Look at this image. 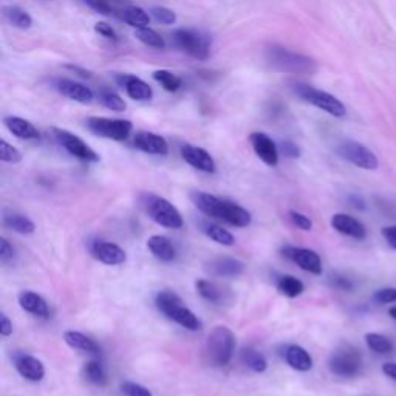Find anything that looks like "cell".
Returning a JSON list of instances; mask_svg holds the SVG:
<instances>
[{
    "instance_id": "60d3db41",
    "label": "cell",
    "mask_w": 396,
    "mask_h": 396,
    "mask_svg": "<svg viewBox=\"0 0 396 396\" xmlns=\"http://www.w3.org/2000/svg\"><path fill=\"white\" fill-rule=\"evenodd\" d=\"M0 160L3 163L16 164L22 161V154H20L16 147L11 146L8 141L2 140L0 141Z\"/></svg>"
},
{
    "instance_id": "d6986e66",
    "label": "cell",
    "mask_w": 396,
    "mask_h": 396,
    "mask_svg": "<svg viewBox=\"0 0 396 396\" xmlns=\"http://www.w3.org/2000/svg\"><path fill=\"white\" fill-rule=\"evenodd\" d=\"M191 198L193 201V205L197 206V210L207 215V217L217 220L223 219V211H225L226 200L211 196V193L207 192H192Z\"/></svg>"
},
{
    "instance_id": "816d5d0a",
    "label": "cell",
    "mask_w": 396,
    "mask_h": 396,
    "mask_svg": "<svg viewBox=\"0 0 396 396\" xmlns=\"http://www.w3.org/2000/svg\"><path fill=\"white\" fill-rule=\"evenodd\" d=\"M331 284H333L336 288H339V290H342V291H351L353 290V284L347 277H344V276H335L333 279H331Z\"/></svg>"
},
{
    "instance_id": "c3c4849f",
    "label": "cell",
    "mask_w": 396,
    "mask_h": 396,
    "mask_svg": "<svg viewBox=\"0 0 396 396\" xmlns=\"http://www.w3.org/2000/svg\"><path fill=\"white\" fill-rule=\"evenodd\" d=\"M280 149H282V152L285 156L288 158H299L300 156V149L296 142L293 141H282L280 144Z\"/></svg>"
},
{
    "instance_id": "7dc6e473",
    "label": "cell",
    "mask_w": 396,
    "mask_h": 396,
    "mask_svg": "<svg viewBox=\"0 0 396 396\" xmlns=\"http://www.w3.org/2000/svg\"><path fill=\"white\" fill-rule=\"evenodd\" d=\"M13 257H14L13 244L6 239H0V261L6 263L13 261Z\"/></svg>"
},
{
    "instance_id": "9c48e42d",
    "label": "cell",
    "mask_w": 396,
    "mask_h": 396,
    "mask_svg": "<svg viewBox=\"0 0 396 396\" xmlns=\"http://www.w3.org/2000/svg\"><path fill=\"white\" fill-rule=\"evenodd\" d=\"M53 133L56 141L59 142L71 156L87 163H98L101 160L95 150H93L84 140L79 138L78 135L71 133L68 131H64V129H53Z\"/></svg>"
},
{
    "instance_id": "f546056e",
    "label": "cell",
    "mask_w": 396,
    "mask_h": 396,
    "mask_svg": "<svg viewBox=\"0 0 396 396\" xmlns=\"http://www.w3.org/2000/svg\"><path fill=\"white\" fill-rule=\"evenodd\" d=\"M201 231H203L211 240L215 243L223 244V247H234L235 239L234 235L223 226L215 225V223H203L201 225Z\"/></svg>"
},
{
    "instance_id": "74e56055",
    "label": "cell",
    "mask_w": 396,
    "mask_h": 396,
    "mask_svg": "<svg viewBox=\"0 0 396 396\" xmlns=\"http://www.w3.org/2000/svg\"><path fill=\"white\" fill-rule=\"evenodd\" d=\"M82 374H84V378L87 379L89 383H91V384L104 386L107 383L105 369H104V365L101 364L99 361H89L87 364L84 365Z\"/></svg>"
},
{
    "instance_id": "836d02e7",
    "label": "cell",
    "mask_w": 396,
    "mask_h": 396,
    "mask_svg": "<svg viewBox=\"0 0 396 396\" xmlns=\"http://www.w3.org/2000/svg\"><path fill=\"white\" fill-rule=\"evenodd\" d=\"M135 38L150 48H156V50L166 48V42L163 39V36L160 33H156L154 28H150V27L136 28Z\"/></svg>"
},
{
    "instance_id": "83f0119b",
    "label": "cell",
    "mask_w": 396,
    "mask_h": 396,
    "mask_svg": "<svg viewBox=\"0 0 396 396\" xmlns=\"http://www.w3.org/2000/svg\"><path fill=\"white\" fill-rule=\"evenodd\" d=\"M3 226L6 229H10V231H14V233L22 234V235L33 234L36 231L34 223L30 219H28L27 215L16 214V212L3 215Z\"/></svg>"
},
{
    "instance_id": "b9f144b4",
    "label": "cell",
    "mask_w": 396,
    "mask_h": 396,
    "mask_svg": "<svg viewBox=\"0 0 396 396\" xmlns=\"http://www.w3.org/2000/svg\"><path fill=\"white\" fill-rule=\"evenodd\" d=\"M373 300L376 302L378 305L393 304V302H396V288H381V290L373 294Z\"/></svg>"
},
{
    "instance_id": "7c38bea8",
    "label": "cell",
    "mask_w": 396,
    "mask_h": 396,
    "mask_svg": "<svg viewBox=\"0 0 396 396\" xmlns=\"http://www.w3.org/2000/svg\"><path fill=\"white\" fill-rule=\"evenodd\" d=\"M179 152H182L183 160L189 166H192V168H196L197 170L206 172V174H214L215 169H217L212 155L203 147L192 146V144H184V146H182V149H179Z\"/></svg>"
},
{
    "instance_id": "8992f818",
    "label": "cell",
    "mask_w": 396,
    "mask_h": 396,
    "mask_svg": "<svg viewBox=\"0 0 396 396\" xmlns=\"http://www.w3.org/2000/svg\"><path fill=\"white\" fill-rule=\"evenodd\" d=\"M144 198H146V201H144V206H146L149 217L152 219L155 223H158V225L163 228H169V229L183 228L184 221H183L182 214H179V211L170 203L169 200L154 196V193H149V196H146Z\"/></svg>"
},
{
    "instance_id": "ffe728a7",
    "label": "cell",
    "mask_w": 396,
    "mask_h": 396,
    "mask_svg": "<svg viewBox=\"0 0 396 396\" xmlns=\"http://www.w3.org/2000/svg\"><path fill=\"white\" fill-rule=\"evenodd\" d=\"M207 271L215 277H237L244 271V263L239 258L219 257L207 265Z\"/></svg>"
},
{
    "instance_id": "bcb514c9",
    "label": "cell",
    "mask_w": 396,
    "mask_h": 396,
    "mask_svg": "<svg viewBox=\"0 0 396 396\" xmlns=\"http://www.w3.org/2000/svg\"><path fill=\"white\" fill-rule=\"evenodd\" d=\"M84 2L99 14H105V16L112 14V5L109 0H84Z\"/></svg>"
},
{
    "instance_id": "f35d334b",
    "label": "cell",
    "mask_w": 396,
    "mask_h": 396,
    "mask_svg": "<svg viewBox=\"0 0 396 396\" xmlns=\"http://www.w3.org/2000/svg\"><path fill=\"white\" fill-rule=\"evenodd\" d=\"M99 101L105 109H109L112 112H124L127 109L126 101L122 99L117 91H113L110 89H103L99 91Z\"/></svg>"
},
{
    "instance_id": "f5cc1de1",
    "label": "cell",
    "mask_w": 396,
    "mask_h": 396,
    "mask_svg": "<svg viewBox=\"0 0 396 396\" xmlns=\"http://www.w3.org/2000/svg\"><path fill=\"white\" fill-rule=\"evenodd\" d=\"M383 373L386 374L387 378L393 379L396 383V362H386L383 365Z\"/></svg>"
},
{
    "instance_id": "f907efd6",
    "label": "cell",
    "mask_w": 396,
    "mask_h": 396,
    "mask_svg": "<svg viewBox=\"0 0 396 396\" xmlns=\"http://www.w3.org/2000/svg\"><path fill=\"white\" fill-rule=\"evenodd\" d=\"M381 234H383L386 242L388 243V247L396 249V225L383 228V231H381Z\"/></svg>"
},
{
    "instance_id": "cb8c5ba5",
    "label": "cell",
    "mask_w": 396,
    "mask_h": 396,
    "mask_svg": "<svg viewBox=\"0 0 396 396\" xmlns=\"http://www.w3.org/2000/svg\"><path fill=\"white\" fill-rule=\"evenodd\" d=\"M147 248L150 253L161 262H172L177 257V249L172 242L164 235H152L147 240Z\"/></svg>"
},
{
    "instance_id": "7402d4cb",
    "label": "cell",
    "mask_w": 396,
    "mask_h": 396,
    "mask_svg": "<svg viewBox=\"0 0 396 396\" xmlns=\"http://www.w3.org/2000/svg\"><path fill=\"white\" fill-rule=\"evenodd\" d=\"M285 361L291 369L298 372H309L313 369V358L300 345H288L285 350Z\"/></svg>"
},
{
    "instance_id": "7a4b0ae2",
    "label": "cell",
    "mask_w": 396,
    "mask_h": 396,
    "mask_svg": "<svg viewBox=\"0 0 396 396\" xmlns=\"http://www.w3.org/2000/svg\"><path fill=\"white\" fill-rule=\"evenodd\" d=\"M291 90L294 91V95L300 98L304 103L314 105L316 109L325 112L331 115V117L344 118L345 115H347V109H345V105L341 103V99H337L328 91L319 90L313 87V85L304 82H293Z\"/></svg>"
},
{
    "instance_id": "44dd1931",
    "label": "cell",
    "mask_w": 396,
    "mask_h": 396,
    "mask_svg": "<svg viewBox=\"0 0 396 396\" xmlns=\"http://www.w3.org/2000/svg\"><path fill=\"white\" fill-rule=\"evenodd\" d=\"M3 124L14 136H17L19 140L33 141L39 138V132L38 129L34 127V124L20 117H6L3 119Z\"/></svg>"
},
{
    "instance_id": "5bb4252c",
    "label": "cell",
    "mask_w": 396,
    "mask_h": 396,
    "mask_svg": "<svg viewBox=\"0 0 396 396\" xmlns=\"http://www.w3.org/2000/svg\"><path fill=\"white\" fill-rule=\"evenodd\" d=\"M91 254L101 263L110 266L122 265L127 261V254L124 249L119 248L118 244L103 240H96L91 243Z\"/></svg>"
},
{
    "instance_id": "4316f807",
    "label": "cell",
    "mask_w": 396,
    "mask_h": 396,
    "mask_svg": "<svg viewBox=\"0 0 396 396\" xmlns=\"http://www.w3.org/2000/svg\"><path fill=\"white\" fill-rule=\"evenodd\" d=\"M2 14L6 22L19 28V30H28L33 25V17L30 13L20 8L17 5H3Z\"/></svg>"
},
{
    "instance_id": "f1b7e54d",
    "label": "cell",
    "mask_w": 396,
    "mask_h": 396,
    "mask_svg": "<svg viewBox=\"0 0 396 396\" xmlns=\"http://www.w3.org/2000/svg\"><path fill=\"white\" fill-rule=\"evenodd\" d=\"M121 19L124 20L127 25L133 27L135 30H136V28L149 27L150 19H152V16H150V13H147L146 10H142L141 6L131 5V6H127V8L122 10Z\"/></svg>"
},
{
    "instance_id": "1f68e13d",
    "label": "cell",
    "mask_w": 396,
    "mask_h": 396,
    "mask_svg": "<svg viewBox=\"0 0 396 396\" xmlns=\"http://www.w3.org/2000/svg\"><path fill=\"white\" fill-rule=\"evenodd\" d=\"M277 291L285 298L294 299L304 294L305 285L294 276H282L277 280Z\"/></svg>"
},
{
    "instance_id": "db71d44e",
    "label": "cell",
    "mask_w": 396,
    "mask_h": 396,
    "mask_svg": "<svg viewBox=\"0 0 396 396\" xmlns=\"http://www.w3.org/2000/svg\"><path fill=\"white\" fill-rule=\"evenodd\" d=\"M67 68L73 71V73H76L78 76L84 78V79H90V78H91V73H90L89 70H84V68H81V67H76V66H67Z\"/></svg>"
},
{
    "instance_id": "5b68a950",
    "label": "cell",
    "mask_w": 396,
    "mask_h": 396,
    "mask_svg": "<svg viewBox=\"0 0 396 396\" xmlns=\"http://www.w3.org/2000/svg\"><path fill=\"white\" fill-rule=\"evenodd\" d=\"M175 45L197 61H206L211 54V39L193 28H178L174 31Z\"/></svg>"
},
{
    "instance_id": "d6a6232c",
    "label": "cell",
    "mask_w": 396,
    "mask_h": 396,
    "mask_svg": "<svg viewBox=\"0 0 396 396\" xmlns=\"http://www.w3.org/2000/svg\"><path fill=\"white\" fill-rule=\"evenodd\" d=\"M242 362L248 367L249 370H253L256 373H263L268 369V361L262 355L261 351L256 349H244L242 351Z\"/></svg>"
},
{
    "instance_id": "d4e9b609",
    "label": "cell",
    "mask_w": 396,
    "mask_h": 396,
    "mask_svg": "<svg viewBox=\"0 0 396 396\" xmlns=\"http://www.w3.org/2000/svg\"><path fill=\"white\" fill-rule=\"evenodd\" d=\"M168 319L174 321L178 325H182L183 328L189 330V331H198L203 327V323L197 318V314L189 309L187 307H184L183 304H179L178 307H175L172 311L168 314Z\"/></svg>"
},
{
    "instance_id": "3957f363",
    "label": "cell",
    "mask_w": 396,
    "mask_h": 396,
    "mask_svg": "<svg viewBox=\"0 0 396 396\" xmlns=\"http://www.w3.org/2000/svg\"><path fill=\"white\" fill-rule=\"evenodd\" d=\"M235 336L228 327H215L207 336L206 356L214 367H225L234 356Z\"/></svg>"
},
{
    "instance_id": "4fadbf2b",
    "label": "cell",
    "mask_w": 396,
    "mask_h": 396,
    "mask_svg": "<svg viewBox=\"0 0 396 396\" xmlns=\"http://www.w3.org/2000/svg\"><path fill=\"white\" fill-rule=\"evenodd\" d=\"M14 367L19 372V374L27 381L31 383H39L45 376V367L39 361L38 358L31 355H25V353H17L14 355Z\"/></svg>"
},
{
    "instance_id": "9a60e30c",
    "label": "cell",
    "mask_w": 396,
    "mask_h": 396,
    "mask_svg": "<svg viewBox=\"0 0 396 396\" xmlns=\"http://www.w3.org/2000/svg\"><path fill=\"white\" fill-rule=\"evenodd\" d=\"M115 81L127 93L129 98L135 101H149L154 96V90L147 82L133 75H117Z\"/></svg>"
},
{
    "instance_id": "2e32d148",
    "label": "cell",
    "mask_w": 396,
    "mask_h": 396,
    "mask_svg": "<svg viewBox=\"0 0 396 396\" xmlns=\"http://www.w3.org/2000/svg\"><path fill=\"white\" fill-rule=\"evenodd\" d=\"M133 146L149 155H168L169 142L161 135L152 132H138L133 138Z\"/></svg>"
},
{
    "instance_id": "d590c367",
    "label": "cell",
    "mask_w": 396,
    "mask_h": 396,
    "mask_svg": "<svg viewBox=\"0 0 396 396\" xmlns=\"http://www.w3.org/2000/svg\"><path fill=\"white\" fill-rule=\"evenodd\" d=\"M152 78L161 85L166 91H169V93H175L182 89V84H183L182 78H178L175 73H172V71L169 70H156L154 71Z\"/></svg>"
},
{
    "instance_id": "f6af8a7d",
    "label": "cell",
    "mask_w": 396,
    "mask_h": 396,
    "mask_svg": "<svg viewBox=\"0 0 396 396\" xmlns=\"http://www.w3.org/2000/svg\"><path fill=\"white\" fill-rule=\"evenodd\" d=\"M95 31H96L99 36H103V38H105L107 41H112V42H118V41H119L117 31H115L113 27L109 25L107 22H98V24H95Z\"/></svg>"
},
{
    "instance_id": "681fc988",
    "label": "cell",
    "mask_w": 396,
    "mask_h": 396,
    "mask_svg": "<svg viewBox=\"0 0 396 396\" xmlns=\"http://www.w3.org/2000/svg\"><path fill=\"white\" fill-rule=\"evenodd\" d=\"M0 335L3 337H8L13 335V322L5 313L0 314Z\"/></svg>"
},
{
    "instance_id": "8fae6325",
    "label": "cell",
    "mask_w": 396,
    "mask_h": 396,
    "mask_svg": "<svg viewBox=\"0 0 396 396\" xmlns=\"http://www.w3.org/2000/svg\"><path fill=\"white\" fill-rule=\"evenodd\" d=\"M249 142L253 146V150L261 160L270 166V168H276L279 164V149L276 142L272 141L268 135L262 132H254L249 135Z\"/></svg>"
},
{
    "instance_id": "7bdbcfd3",
    "label": "cell",
    "mask_w": 396,
    "mask_h": 396,
    "mask_svg": "<svg viewBox=\"0 0 396 396\" xmlns=\"http://www.w3.org/2000/svg\"><path fill=\"white\" fill-rule=\"evenodd\" d=\"M121 388L126 396H154L147 387L132 383V381H126V383H122Z\"/></svg>"
},
{
    "instance_id": "ab89813d",
    "label": "cell",
    "mask_w": 396,
    "mask_h": 396,
    "mask_svg": "<svg viewBox=\"0 0 396 396\" xmlns=\"http://www.w3.org/2000/svg\"><path fill=\"white\" fill-rule=\"evenodd\" d=\"M150 16H152L158 24L163 25H174L177 22V14L172 11L170 8H166V6H152L150 8Z\"/></svg>"
},
{
    "instance_id": "484cf974",
    "label": "cell",
    "mask_w": 396,
    "mask_h": 396,
    "mask_svg": "<svg viewBox=\"0 0 396 396\" xmlns=\"http://www.w3.org/2000/svg\"><path fill=\"white\" fill-rule=\"evenodd\" d=\"M64 341H66L68 347L73 350L89 353V355H98L99 353L98 344L90 339L89 336L79 333V331H73V330L66 331V333H64Z\"/></svg>"
},
{
    "instance_id": "e575fe53",
    "label": "cell",
    "mask_w": 396,
    "mask_h": 396,
    "mask_svg": "<svg viewBox=\"0 0 396 396\" xmlns=\"http://www.w3.org/2000/svg\"><path fill=\"white\" fill-rule=\"evenodd\" d=\"M179 304H183L182 298L178 296L177 293L170 291V290H163L156 294L155 298V305L160 311L168 318V314L174 309L175 307H178Z\"/></svg>"
},
{
    "instance_id": "11a10c76",
    "label": "cell",
    "mask_w": 396,
    "mask_h": 396,
    "mask_svg": "<svg viewBox=\"0 0 396 396\" xmlns=\"http://www.w3.org/2000/svg\"><path fill=\"white\" fill-rule=\"evenodd\" d=\"M388 314L392 316V318L396 321V307H393V308H390V311H388Z\"/></svg>"
},
{
    "instance_id": "6da1fadb",
    "label": "cell",
    "mask_w": 396,
    "mask_h": 396,
    "mask_svg": "<svg viewBox=\"0 0 396 396\" xmlns=\"http://www.w3.org/2000/svg\"><path fill=\"white\" fill-rule=\"evenodd\" d=\"M266 62L280 73L313 75L318 71V64L309 56L277 45H272L266 50Z\"/></svg>"
},
{
    "instance_id": "ee69618b",
    "label": "cell",
    "mask_w": 396,
    "mask_h": 396,
    "mask_svg": "<svg viewBox=\"0 0 396 396\" xmlns=\"http://www.w3.org/2000/svg\"><path fill=\"white\" fill-rule=\"evenodd\" d=\"M290 219L294 226H298L302 231H311L313 229V221L307 217L305 214L298 212V211H290Z\"/></svg>"
},
{
    "instance_id": "ac0fdd59",
    "label": "cell",
    "mask_w": 396,
    "mask_h": 396,
    "mask_svg": "<svg viewBox=\"0 0 396 396\" xmlns=\"http://www.w3.org/2000/svg\"><path fill=\"white\" fill-rule=\"evenodd\" d=\"M54 89L61 93L62 96H66L71 101H76V103L81 104H89L93 99V91L85 87L84 84L71 81V79L59 78L54 81Z\"/></svg>"
},
{
    "instance_id": "603a6c76",
    "label": "cell",
    "mask_w": 396,
    "mask_h": 396,
    "mask_svg": "<svg viewBox=\"0 0 396 396\" xmlns=\"http://www.w3.org/2000/svg\"><path fill=\"white\" fill-rule=\"evenodd\" d=\"M19 305L22 309H25L27 313H31L38 318H48L50 309L45 299L39 296L38 293L34 291H22L19 294Z\"/></svg>"
},
{
    "instance_id": "277c9868",
    "label": "cell",
    "mask_w": 396,
    "mask_h": 396,
    "mask_svg": "<svg viewBox=\"0 0 396 396\" xmlns=\"http://www.w3.org/2000/svg\"><path fill=\"white\" fill-rule=\"evenodd\" d=\"M330 372L341 378H355L362 370V356L350 344H342L328 359Z\"/></svg>"
},
{
    "instance_id": "30bf717a",
    "label": "cell",
    "mask_w": 396,
    "mask_h": 396,
    "mask_svg": "<svg viewBox=\"0 0 396 396\" xmlns=\"http://www.w3.org/2000/svg\"><path fill=\"white\" fill-rule=\"evenodd\" d=\"M282 253L285 257H288L290 261L296 263L300 270H304L314 276L322 274V261L316 251L308 248L286 247L282 249Z\"/></svg>"
},
{
    "instance_id": "ba28073f",
    "label": "cell",
    "mask_w": 396,
    "mask_h": 396,
    "mask_svg": "<svg viewBox=\"0 0 396 396\" xmlns=\"http://www.w3.org/2000/svg\"><path fill=\"white\" fill-rule=\"evenodd\" d=\"M337 154L345 161L355 164L359 169L365 170H376L379 161L376 155H374L369 147H365L364 144L353 141V140H344L337 146Z\"/></svg>"
},
{
    "instance_id": "e0dca14e",
    "label": "cell",
    "mask_w": 396,
    "mask_h": 396,
    "mask_svg": "<svg viewBox=\"0 0 396 396\" xmlns=\"http://www.w3.org/2000/svg\"><path fill=\"white\" fill-rule=\"evenodd\" d=\"M331 226L335 231L342 235L351 237L356 240H364L367 237V229L358 219L351 217L349 214H335L331 217Z\"/></svg>"
},
{
    "instance_id": "4dcf8cb0",
    "label": "cell",
    "mask_w": 396,
    "mask_h": 396,
    "mask_svg": "<svg viewBox=\"0 0 396 396\" xmlns=\"http://www.w3.org/2000/svg\"><path fill=\"white\" fill-rule=\"evenodd\" d=\"M196 288L201 298L206 299L207 302H212V304H220L225 299V293H223L221 288L217 284L211 282V280L200 279L196 282Z\"/></svg>"
},
{
    "instance_id": "8d00e7d4",
    "label": "cell",
    "mask_w": 396,
    "mask_h": 396,
    "mask_svg": "<svg viewBox=\"0 0 396 396\" xmlns=\"http://www.w3.org/2000/svg\"><path fill=\"white\" fill-rule=\"evenodd\" d=\"M365 342H367V347L374 353H379V355H388V353H392L395 349L393 342L384 335H379V333H367Z\"/></svg>"
},
{
    "instance_id": "52a82bcc",
    "label": "cell",
    "mask_w": 396,
    "mask_h": 396,
    "mask_svg": "<svg viewBox=\"0 0 396 396\" xmlns=\"http://www.w3.org/2000/svg\"><path fill=\"white\" fill-rule=\"evenodd\" d=\"M90 132L112 141H126L133 131V124L127 119H112L104 117H90L87 119Z\"/></svg>"
}]
</instances>
